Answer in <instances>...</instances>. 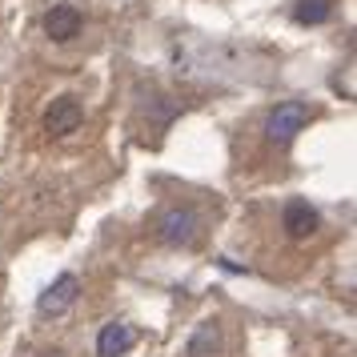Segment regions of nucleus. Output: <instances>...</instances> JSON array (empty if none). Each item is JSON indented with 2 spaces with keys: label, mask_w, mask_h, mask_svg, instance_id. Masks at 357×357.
<instances>
[{
  "label": "nucleus",
  "mask_w": 357,
  "mask_h": 357,
  "mask_svg": "<svg viewBox=\"0 0 357 357\" xmlns=\"http://www.w3.org/2000/svg\"><path fill=\"white\" fill-rule=\"evenodd\" d=\"M293 20L297 24H321V20H329V0H301L293 8Z\"/></svg>",
  "instance_id": "nucleus-9"
},
{
  "label": "nucleus",
  "mask_w": 357,
  "mask_h": 357,
  "mask_svg": "<svg viewBox=\"0 0 357 357\" xmlns=\"http://www.w3.org/2000/svg\"><path fill=\"white\" fill-rule=\"evenodd\" d=\"M137 345V329L129 321H109L97 337V357H125Z\"/></svg>",
  "instance_id": "nucleus-6"
},
{
  "label": "nucleus",
  "mask_w": 357,
  "mask_h": 357,
  "mask_svg": "<svg viewBox=\"0 0 357 357\" xmlns=\"http://www.w3.org/2000/svg\"><path fill=\"white\" fill-rule=\"evenodd\" d=\"M281 225H285V233H289L293 241H305V237H313V233H317L321 217H317V209H313L309 201L293 197L289 205H285V213H281Z\"/></svg>",
  "instance_id": "nucleus-5"
},
{
  "label": "nucleus",
  "mask_w": 357,
  "mask_h": 357,
  "mask_svg": "<svg viewBox=\"0 0 357 357\" xmlns=\"http://www.w3.org/2000/svg\"><path fill=\"white\" fill-rule=\"evenodd\" d=\"M77 297H81V277L61 273L49 289L36 297V313H40V317H61V313H68V309L77 305Z\"/></svg>",
  "instance_id": "nucleus-3"
},
{
  "label": "nucleus",
  "mask_w": 357,
  "mask_h": 357,
  "mask_svg": "<svg viewBox=\"0 0 357 357\" xmlns=\"http://www.w3.org/2000/svg\"><path fill=\"white\" fill-rule=\"evenodd\" d=\"M221 345H225V329L217 317H205V321L193 329V337H189V357H217L221 354Z\"/></svg>",
  "instance_id": "nucleus-7"
},
{
  "label": "nucleus",
  "mask_w": 357,
  "mask_h": 357,
  "mask_svg": "<svg viewBox=\"0 0 357 357\" xmlns=\"http://www.w3.org/2000/svg\"><path fill=\"white\" fill-rule=\"evenodd\" d=\"M84 121V109L77 97H56L49 105V113H45V132L52 137H68V132H77Z\"/></svg>",
  "instance_id": "nucleus-4"
},
{
  "label": "nucleus",
  "mask_w": 357,
  "mask_h": 357,
  "mask_svg": "<svg viewBox=\"0 0 357 357\" xmlns=\"http://www.w3.org/2000/svg\"><path fill=\"white\" fill-rule=\"evenodd\" d=\"M45 33L52 36V40H73V36H81V13L73 8V4H56V8H49V17H45Z\"/></svg>",
  "instance_id": "nucleus-8"
},
{
  "label": "nucleus",
  "mask_w": 357,
  "mask_h": 357,
  "mask_svg": "<svg viewBox=\"0 0 357 357\" xmlns=\"http://www.w3.org/2000/svg\"><path fill=\"white\" fill-rule=\"evenodd\" d=\"M309 125V109L301 100H281L273 113L265 116V137L273 141V145H289L297 132Z\"/></svg>",
  "instance_id": "nucleus-2"
},
{
  "label": "nucleus",
  "mask_w": 357,
  "mask_h": 357,
  "mask_svg": "<svg viewBox=\"0 0 357 357\" xmlns=\"http://www.w3.org/2000/svg\"><path fill=\"white\" fill-rule=\"evenodd\" d=\"M197 233H201V213L193 205H173V209L161 213L157 221V237L165 245H193Z\"/></svg>",
  "instance_id": "nucleus-1"
}]
</instances>
